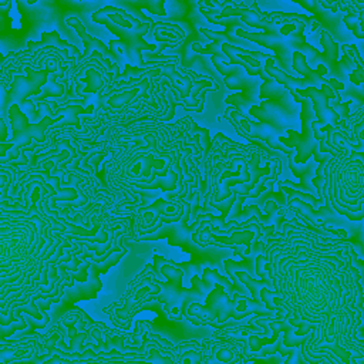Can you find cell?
Listing matches in <instances>:
<instances>
[{"label": "cell", "instance_id": "14", "mask_svg": "<svg viewBox=\"0 0 364 364\" xmlns=\"http://www.w3.org/2000/svg\"><path fill=\"white\" fill-rule=\"evenodd\" d=\"M198 6L200 14L212 24L223 27L230 23L242 21L249 28H259L262 10L256 0H242L240 3L235 0H198Z\"/></svg>", "mask_w": 364, "mask_h": 364}, {"label": "cell", "instance_id": "20", "mask_svg": "<svg viewBox=\"0 0 364 364\" xmlns=\"http://www.w3.org/2000/svg\"><path fill=\"white\" fill-rule=\"evenodd\" d=\"M102 283L100 280V272L92 260H90V267H88V277L85 282H74L73 284L64 286L63 293L60 300L55 303L57 304V311L58 316L67 310L68 307L74 306L80 300H91L97 297V293L101 290ZM55 311V313H57Z\"/></svg>", "mask_w": 364, "mask_h": 364}, {"label": "cell", "instance_id": "34", "mask_svg": "<svg viewBox=\"0 0 364 364\" xmlns=\"http://www.w3.org/2000/svg\"><path fill=\"white\" fill-rule=\"evenodd\" d=\"M134 6L136 9H145L152 14L156 16H166L165 10V0H135Z\"/></svg>", "mask_w": 364, "mask_h": 364}, {"label": "cell", "instance_id": "35", "mask_svg": "<svg viewBox=\"0 0 364 364\" xmlns=\"http://www.w3.org/2000/svg\"><path fill=\"white\" fill-rule=\"evenodd\" d=\"M330 159V158H328ZM328 159H323L321 162H318V166L316 169V175L310 179V182L313 183L316 192L318 193V199H324L323 198V185H324V168H326V164L328 162Z\"/></svg>", "mask_w": 364, "mask_h": 364}, {"label": "cell", "instance_id": "23", "mask_svg": "<svg viewBox=\"0 0 364 364\" xmlns=\"http://www.w3.org/2000/svg\"><path fill=\"white\" fill-rule=\"evenodd\" d=\"M149 36H152L156 41V44L159 43L161 46H158L156 51L148 53V58L155 57L158 54H162V51L168 47L173 48L179 44H182L185 41V30L176 24V23H169V21H154L149 33Z\"/></svg>", "mask_w": 364, "mask_h": 364}, {"label": "cell", "instance_id": "29", "mask_svg": "<svg viewBox=\"0 0 364 364\" xmlns=\"http://www.w3.org/2000/svg\"><path fill=\"white\" fill-rule=\"evenodd\" d=\"M250 78L252 77L247 75L242 67H237V68H230V71L223 77V82L229 90H240L246 97L256 101V98L253 97L256 84L255 82L250 84L249 81Z\"/></svg>", "mask_w": 364, "mask_h": 364}, {"label": "cell", "instance_id": "11", "mask_svg": "<svg viewBox=\"0 0 364 364\" xmlns=\"http://www.w3.org/2000/svg\"><path fill=\"white\" fill-rule=\"evenodd\" d=\"M301 111H300V122H301V132H297L291 128H287L283 135L277 139L284 146L294 151L293 162L297 165L309 162L310 156L318 164L323 159H328L334 156V152L326 144V134L318 131V121L311 109V101L306 97L300 101Z\"/></svg>", "mask_w": 364, "mask_h": 364}, {"label": "cell", "instance_id": "10", "mask_svg": "<svg viewBox=\"0 0 364 364\" xmlns=\"http://www.w3.org/2000/svg\"><path fill=\"white\" fill-rule=\"evenodd\" d=\"M162 282L164 280L158 277L154 264L146 263L141 273L128 284L124 296L102 311L118 328L129 330L135 314L148 309V303L156 300V296L161 293Z\"/></svg>", "mask_w": 364, "mask_h": 364}, {"label": "cell", "instance_id": "33", "mask_svg": "<svg viewBox=\"0 0 364 364\" xmlns=\"http://www.w3.org/2000/svg\"><path fill=\"white\" fill-rule=\"evenodd\" d=\"M225 102H226L228 105H233V107L237 108L245 117L250 118V117H249V108H250L256 101L252 100V98H249V97H246L243 92H236V94H232V95L226 97V98H225Z\"/></svg>", "mask_w": 364, "mask_h": 364}, {"label": "cell", "instance_id": "9", "mask_svg": "<svg viewBox=\"0 0 364 364\" xmlns=\"http://www.w3.org/2000/svg\"><path fill=\"white\" fill-rule=\"evenodd\" d=\"M119 74L121 68L115 63L101 53L92 51L91 55L77 61L68 78L67 94L57 100H84L97 105L100 95Z\"/></svg>", "mask_w": 364, "mask_h": 364}, {"label": "cell", "instance_id": "17", "mask_svg": "<svg viewBox=\"0 0 364 364\" xmlns=\"http://www.w3.org/2000/svg\"><path fill=\"white\" fill-rule=\"evenodd\" d=\"M237 28H243V30H247L249 27L242 23V21H236V23H230V24H226L223 26V30L222 31H215V30H210V28H205V27H199V31L208 37L210 40V43L208 46H202L200 43H192V50L199 53V54H209L212 55L210 60H212V64L215 65V68L225 77L230 68H228L226 65V61H228V57L223 54L222 51V44L223 43H229V44H233V46H239L240 43V37L236 36V30Z\"/></svg>", "mask_w": 364, "mask_h": 364}, {"label": "cell", "instance_id": "38", "mask_svg": "<svg viewBox=\"0 0 364 364\" xmlns=\"http://www.w3.org/2000/svg\"><path fill=\"white\" fill-rule=\"evenodd\" d=\"M10 7H11V0H0V9L3 11H9Z\"/></svg>", "mask_w": 364, "mask_h": 364}, {"label": "cell", "instance_id": "2", "mask_svg": "<svg viewBox=\"0 0 364 364\" xmlns=\"http://www.w3.org/2000/svg\"><path fill=\"white\" fill-rule=\"evenodd\" d=\"M277 152L267 145L239 144L218 132L203 154L205 193L198 213L215 209L218 203L226 200L233 193L246 196L256 186L262 175L282 168L280 156L284 158L286 155Z\"/></svg>", "mask_w": 364, "mask_h": 364}, {"label": "cell", "instance_id": "25", "mask_svg": "<svg viewBox=\"0 0 364 364\" xmlns=\"http://www.w3.org/2000/svg\"><path fill=\"white\" fill-rule=\"evenodd\" d=\"M249 117L256 118L257 121L267 122L282 129H287L284 125V108L280 104V100L267 98L262 104H253L249 108Z\"/></svg>", "mask_w": 364, "mask_h": 364}, {"label": "cell", "instance_id": "3", "mask_svg": "<svg viewBox=\"0 0 364 364\" xmlns=\"http://www.w3.org/2000/svg\"><path fill=\"white\" fill-rule=\"evenodd\" d=\"M166 91L158 78L125 64L121 74L100 95L94 115L85 122V141H98L108 128L138 119L171 121L176 104L166 98Z\"/></svg>", "mask_w": 364, "mask_h": 364}, {"label": "cell", "instance_id": "39", "mask_svg": "<svg viewBox=\"0 0 364 364\" xmlns=\"http://www.w3.org/2000/svg\"><path fill=\"white\" fill-rule=\"evenodd\" d=\"M38 0H17V3L18 4H26V6H33V4H36Z\"/></svg>", "mask_w": 364, "mask_h": 364}, {"label": "cell", "instance_id": "1", "mask_svg": "<svg viewBox=\"0 0 364 364\" xmlns=\"http://www.w3.org/2000/svg\"><path fill=\"white\" fill-rule=\"evenodd\" d=\"M263 270L296 320L314 324L299 347L303 363L363 364V260L350 239L284 220L266 239Z\"/></svg>", "mask_w": 364, "mask_h": 364}, {"label": "cell", "instance_id": "21", "mask_svg": "<svg viewBox=\"0 0 364 364\" xmlns=\"http://www.w3.org/2000/svg\"><path fill=\"white\" fill-rule=\"evenodd\" d=\"M222 51L228 57L226 65H239L246 71L247 75L260 77L264 81L272 78L264 71V63H266L267 58L273 57V54L246 50V48H242L239 46L229 44V43L222 44Z\"/></svg>", "mask_w": 364, "mask_h": 364}, {"label": "cell", "instance_id": "16", "mask_svg": "<svg viewBox=\"0 0 364 364\" xmlns=\"http://www.w3.org/2000/svg\"><path fill=\"white\" fill-rule=\"evenodd\" d=\"M223 118H226L235 128V131L246 138L250 144H255L256 141L263 142L264 145H267L270 149L279 151L282 154H284L286 156L289 154H294L293 149L284 146L282 142H279V136L284 134L286 129L277 128L274 125H270L267 122H262V121H252L250 118L245 117L237 108H235L233 105L226 107L225 112H223Z\"/></svg>", "mask_w": 364, "mask_h": 364}, {"label": "cell", "instance_id": "18", "mask_svg": "<svg viewBox=\"0 0 364 364\" xmlns=\"http://www.w3.org/2000/svg\"><path fill=\"white\" fill-rule=\"evenodd\" d=\"M294 102H300L303 97L309 98L311 101V109L321 125H336L340 119V115L336 112V109L330 105V100L341 101L340 91L333 90L327 84H320V87H306V88H296L293 92H290Z\"/></svg>", "mask_w": 364, "mask_h": 364}, {"label": "cell", "instance_id": "22", "mask_svg": "<svg viewBox=\"0 0 364 364\" xmlns=\"http://www.w3.org/2000/svg\"><path fill=\"white\" fill-rule=\"evenodd\" d=\"M291 70L299 73L309 82V87H317L318 88L320 84L324 82V84L330 85L336 91L344 90V82L343 81H338L334 77L326 78V75L328 74L326 65L317 64L316 68H311L307 64V60H306L304 54H301L299 51H294L293 55H291Z\"/></svg>", "mask_w": 364, "mask_h": 364}, {"label": "cell", "instance_id": "8", "mask_svg": "<svg viewBox=\"0 0 364 364\" xmlns=\"http://www.w3.org/2000/svg\"><path fill=\"white\" fill-rule=\"evenodd\" d=\"M253 314L274 316V311L269 310L263 301H256L252 297H246L239 291L229 296L225 291V286L216 282L212 290L206 294L205 301H193L186 309V318L193 326H210L219 328L222 324L233 320H243Z\"/></svg>", "mask_w": 364, "mask_h": 364}, {"label": "cell", "instance_id": "26", "mask_svg": "<svg viewBox=\"0 0 364 364\" xmlns=\"http://www.w3.org/2000/svg\"><path fill=\"white\" fill-rule=\"evenodd\" d=\"M64 23H65L68 27H73V28L77 31V34L82 38L84 48H85V50H84V53H81V57H80V58H85V57L91 55L92 51H98V53H101L104 57H107V58L111 60V53H109L108 46H105L101 40H98V38L92 37L91 34H88L87 30H85V27H84V24H82V21H81L78 17L70 16V17H67V18L64 20Z\"/></svg>", "mask_w": 364, "mask_h": 364}, {"label": "cell", "instance_id": "15", "mask_svg": "<svg viewBox=\"0 0 364 364\" xmlns=\"http://www.w3.org/2000/svg\"><path fill=\"white\" fill-rule=\"evenodd\" d=\"M189 215H191V202L185 199L183 202V210L178 220L162 223L158 229L149 233H144L136 236L134 240L144 242V240H159V239H168V243L171 246L181 247L183 252L191 253L192 259H198L206 253L208 247H203L198 245L192 239V233L195 232L198 226V219H195L192 223H189Z\"/></svg>", "mask_w": 364, "mask_h": 364}, {"label": "cell", "instance_id": "5", "mask_svg": "<svg viewBox=\"0 0 364 364\" xmlns=\"http://www.w3.org/2000/svg\"><path fill=\"white\" fill-rule=\"evenodd\" d=\"M323 192L331 208L348 220L364 218V152L343 148L324 168Z\"/></svg>", "mask_w": 364, "mask_h": 364}, {"label": "cell", "instance_id": "30", "mask_svg": "<svg viewBox=\"0 0 364 364\" xmlns=\"http://www.w3.org/2000/svg\"><path fill=\"white\" fill-rule=\"evenodd\" d=\"M235 276H236V279L242 284L246 286V289L252 294V299L256 300V301H262L260 300V289L262 287H267L270 290H274L273 289V283H272V280L269 277H266V279H255V277H252L250 274H247L246 272H242V270L235 272Z\"/></svg>", "mask_w": 364, "mask_h": 364}, {"label": "cell", "instance_id": "28", "mask_svg": "<svg viewBox=\"0 0 364 364\" xmlns=\"http://www.w3.org/2000/svg\"><path fill=\"white\" fill-rule=\"evenodd\" d=\"M364 105L360 104L358 108L348 115L346 119V129L348 132L353 149L355 151H363L364 148Z\"/></svg>", "mask_w": 364, "mask_h": 364}, {"label": "cell", "instance_id": "19", "mask_svg": "<svg viewBox=\"0 0 364 364\" xmlns=\"http://www.w3.org/2000/svg\"><path fill=\"white\" fill-rule=\"evenodd\" d=\"M243 344L230 337L210 336L202 340V364H245Z\"/></svg>", "mask_w": 364, "mask_h": 364}, {"label": "cell", "instance_id": "13", "mask_svg": "<svg viewBox=\"0 0 364 364\" xmlns=\"http://www.w3.org/2000/svg\"><path fill=\"white\" fill-rule=\"evenodd\" d=\"M185 198L175 192H164L154 202L142 206H134L125 212L129 215L132 226V239L139 235L154 232L162 223L175 222L181 218Z\"/></svg>", "mask_w": 364, "mask_h": 364}, {"label": "cell", "instance_id": "12", "mask_svg": "<svg viewBox=\"0 0 364 364\" xmlns=\"http://www.w3.org/2000/svg\"><path fill=\"white\" fill-rule=\"evenodd\" d=\"M198 226L195 232L192 233V239L203 246H216V247H229L233 249L236 246H245V255H250L253 249L256 247L262 232H263V223L259 220L257 216H250L237 225L232 226L228 230L219 229L218 226L212 225L208 219L205 212L198 213Z\"/></svg>", "mask_w": 364, "mask_h": 364}, {"label": "cell", "instance_id": "31", "mask_svg": "<svg viewBox=\"0 0 364 364\" xmlns=\"http://www.w3.org/2000/svg\"><path fill=\"white\" fill-rule=\"evenodd\" d=\"M287 94V90L276 82L273 78L266 80L260 87H259V98L260 100H267V98H274V100H282Z\"/></svg>", "mask_w": 364, "mask_h": 364}, {"label": "cell", "instance_id": "40", "mask_svg": "<svg viewBox=\"0 0 364 364\" xmlns=\"http://www.w3.org/2000/svg\"><path fill=\"white\" fill-rule=\"evenodd\" d=\"M77 1H85V0H77Z\"/></svg>", "mask_w": 364, "mask_h": 364}, {"label": "cell", "instance_id": "32", "mask_svg": "<svg viewBox=\"0 0 364 364\" xmlns=\"http://www.w3.org/2000/svg\"><path fill=\"white\" fill-rule=\"evenodd\" d=\"M363 21H364V11L361 13H347L343 17L344 26L353 31V34L363 40L364 38V31H363Z\"/></svg>", "mask_w": 364, "mask_h": 364}, {"label": "cell", "instance_id": "27", "mask_svg": "<svg viewBox=\"0 0 364 364\" xmlns=\"http://www.w3.org/2000/svg\"><path fill=\"white\" fill-rule=\"evenodd\" d=\"M175 364H202V340H185L173 344Z\"/></svg>", "mask_w": 364, "mask_h": 364}, {"label": "cell", "instance_id": "7", "mask_svg": "<svg viewBox=\"0 0 364 364\" xmlns=\"http://www.w3.org/2000/svg\"><path fill=\"white\" fill-rule=\"evenodd\" d=\"M141 70L158 78L161 84L171 90L175 104L182 105L186 111L202 112L206 91L220 90L210 75H200L182 67L178 55L158 54L148 58Z\"/></svg>", "mask_w": 364, "mask_h": 364}, {"label": "cell", "instance_id": "24", "mask_svg": "<svg viewBox=\"0 0 364 364\" xmlns=\"http://www.w3.org/2000/svg\"><path fill=\"white\" fill-rule=\"evenodd\" d=\"M338 73L347 74L351 84L361 87L364 84V65L355 44H341V60L337 61Z\"/></svg>", "mask_w": 364, "mask_h": 364}, {"label": "cell", "instance_id": "37", "mask_svg": "<svg viewBox=\"0 0 364 364\" xmlns=\"http://www.w3.org/2000/svg\"><path fill=\"white\" fill-rule=\"evenodd\" d=\"M290 1L297 3L300 7H303V9L307 10V11L316 13V4H314V1H309V0H290Z\"/></svg>", "mask_w": 364, "mask_h": 364}, {"label": "cell", "instance_id": "6", "mask_svg": "<svg viewBox=\"0 0 364 364\" xmlns=\"http://www.w3.org/2000/svg\"><path fill=\"white\" fill-rule=\"evenodd\" d=\"M136 14L132 16L128 11L115 7L104 6L91 14L94 23L105 26L118 38L108 43L111 53V61L115 63L121 70L125 64L144 67L142 51H156L158 44H151L144 40V36L149 33L154 20L145 16L141 9L135 10Z\"/></svg>", "mask_w": 364, "mask_h": 364}, {"label": "cell", "instance_id": "4", "mask_svg": "<svg viewBox=\"0 0 364 364\" xmlns=\"http://www.w3.org/2000/svg\"><path fill=\"white\" fill-rule=\"evenodd\" d=\"M320 26L321 23L316 16L287 11H262L259 21V30L262 31L250 33L247 30L237 28L236 36L272 50L274 53L276 67L286 73L291 68L293 53L299 51L304 54L307 64L311 68H316L317 64H323L326 65L327 73L337 78V75H341L337 68L340 44L333 40L327 30L320 28V44L324 51H318L307 43L304 34L306 28L313 33Z\"/></svg>", "mask_w": 364, "mask_h": 364}, {"label": "cell", "instance_id": "36", "mask_svg": "<svg viewBox=\"0 0 364 364\" xmlns=\"http://www.w3.org/2000/svg\"><path fill=\"white\" fill-rule=\"evenodd\" d=\"M338 11L361 13L364 11V0H338Z\"/></svg>", "mask_w": 364, "mask_h": 364}]
</instances>
